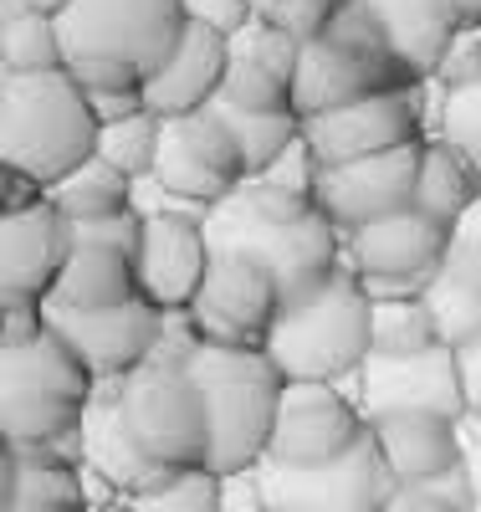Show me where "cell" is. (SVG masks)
<instances>
[{
	"label": "cell",
	"instance_id": "obj_7",
	"mask_svg": "<svg viewBox=\"0 0 481 512\" xmlns=\"http://www.w3.org/2000/svg\"><path fill=\"white\" fill-rule=\"evenodd\" d=\"M190 338H195L190 323H185L180 344H169V333H164V349L144 369L118 379L123 425L159 472L210 466V410H205V395H200V379L185 364Z\"/></svg>",
	"mask_w": 481,
	"mask_h": 512
},
{
	"label": "cell",
	"instance_id": "obj_37",
	"mask_svg": "<svg viewBox=\"0 0 481 512\" xmlns=\"http://www.w3.org/2000/svg\"><path fill=\"white\" fill-rule=\"evenodd\" d=\"M435 82H446V93H456V88H481V26H461V31H456L441 72H435Z\"/></svg>",
	"mask_w": 481,
	"mask_h": 512
},
{
	"label": "cell",
	"instance_id": "obj_26",
	"mask_svg": "<svg viewBox=\"0 0 481 512\" xmlns=\"http://www.w3.org/2000/svg\"><path fill=\"white\" fill-rule=\"evenodd\" d=\"M481 200V175L476 164L451 144V139H425V164H420V195L415 205L425 210L430 221H441L456 231V221L466 216V210Z\"/></svg>",
	"mask_w": 481,
	"mask_h": 512
},
{
	"label": "cell",
	"instance_id": "obj_28",
	"mask_svg": "<svg viewBox=\"0 0 481 512\" xmlns=\"http://www.w3.org/2000/svg\"><path fill=\"white\" fill-rule=\"evenodd\" d=\"M0 62H6V77L67 67L57 21H52V16H36V11H26V6H16V0H6V26H0Z\"/></svg>",
	"mask_w": 481,
	"mask_h": 512
},
{
	"label": "cell",
	"instance_id": "obj_29",
	"mask_svg": "<svg viewBox=\"0 0 481 512\" xmlns=\"http://www.w3.org/2000/svg\"><path fill=\"white\" fill-rule=\"evenodd\" d=\"M215 108H221V118L231 123V134L241 144L246 180L267 175L292 144H302V113L297 108H282V113H246V108H231V103H215Z\"/></svg>",
	"mask_w": 481,
	"mask_h": 512
},
{
	"label": "cell",
	"instance_id": "obj_15",
	"mask_svg": "<svg viewBox=\"0 0 481 512\" xmlns=\"http://www.w3.org/2000/svg\"><path fill=\"white\" fill-rule=\"evenodd\" d=\"M77 246V226L52 195L0 221V303H52L57 277Z\"/></svg>",
	"mask_w": 481,
	"mask_h": 512
},
{
	"label": "cell",
	"instance_id": "obj_13",
	"mask_svg": "<svg viewBox=\"0 0 481 512\" xmlns=\"http://www.w3.org/2000/svg\"><path fill=\"white\" fill-rule=\"evenodd\" d=\"M47 323L72 344V354L103 379H128L134 369H144L159 349L169 318L149 303V297H134L123 308H103V313H77V308H52L47 303Z\"/></svg>",
	"mask_w": 481,
	"mask_h": 512
},
{
	"label": "cell",
	"instance_id": "obj_20",
	"mask_svg": "<svg viewBox=\"0 0 481 512\" xmlns=\"http://www.w3.org/2000/svg\"><path fill=\"white\" fill-rule=\"evenodd\" d=\"M302 41L272 31V26H251L231 41V67H226V88L215 103H231L246 113H282L292 108V77H297Z\"/></svg>",
	"mask_w": 481,
	"mask_h": 512
},
{
	"label": "cell",
	"instance_id": "obj_27",
	"mask_svg": "<svg viewBox=\"0 0 481 512\" xmlns=\"http://www.w3.org/2000/svg\"><path fill=\"white\" fill-rule=\"evenodd\" d=\"M52 205L72 226L113 221V216H128V210H134V180L118 175V169L103 164V159H87L62 185H52Z\"/></svg>",
	"mask_w": 481,
	"mask_h": 512
},
{
	"label": "cell",
	"instance_id": "obj_38",
	"mask_svg": "<svg viewBox=\"0 0 481 512\" xmlns=\"http://www.w3.org/2000/svg\"><path fill=\"white\" fill-rule=\"evenodd\" d=\"M47 328V303H0V349H26Z\"/></svg>",
	"mask_w": 481,
	"mask_h": 512
},
{
	"label": "cell",
	"instance_id": "obj_46",
	"mask_svg": "<svg viewBox=\"0 0 481 512\" xmlns=\"http://www.w3.org/2000/svg\"><path fill=\"white\" fill-rule=\"evenodd\" d=\"M93 512H139V507H134V502H128V497H123V502H98Z\"/></svg>",
	"mask_w": 481,
	"mask_h": 512
},
{
	"label": "cell",
	"instance_id": "obj_34",
	"mask_svg": "<svg viewBox=\"0 0 481 512\" xmlns=\"http://www.w3.org/2000/svg\"><path fill=\"white\" fill-rule=\"evenodd\" d=\"M384 512H481L471 497L466 472L435 477V482H400L395 497L384 502Z\"/></svg>",
	"mask_w": 481,
	"mask_h": 512
},
{
	"label": "cell",
	"instance_id": "obj_11",
	"mask_svg": "<svg viewBox=\"0 0 481 512\" xmlns=\"http://www.w3.org/2000/svg\"><path fill=\"white\" fill-rule=\"evenodd\" d=\"M210 231L205 216H190L180 205H164L144 216L139 236V297L164 313V318H185L195 308V297L210 272Z\"/></svg>",
	"mask_w": 481,
	"mask_h": 512
},
{
	"label": "cell",
	"instance_id": "obj_39",
	"mask_svg": "<svg viewBox=\"0 0 481 512\" xmlns=\"http://www.w3.org/2000/svg\"><path fill=\"white\" fill-rule=\"evenodd\" d=\"M87 103H93L98 123H123V118H139V113H149L144 88H98V93H87Z\"/></svg>",
	"mask_w": 481,
	"mask_h": 512
},
{
	"label": "cell",
	"instance_id": "obj_32",
	"mask_svg": "<svg viewBox=\"0 0 481 512\" xmlns=\"http://www.w3.org/2000/svg\"><path fill=\"white\" fill-rule=\"evenodd\" d=\"M231 477L210 472V466H185V472H169L154 492L144 497H128L139 512H221V487Z\"/></svg>",
	"mask_w": 481,
	"mask_h": 512
},
{
	"label": "cell",
	"instance_id": "obj_24",
	"mask_svg": "<svg viewBox=\"0 0 481 512\" xmlns=\"http://www.w3.org/2000/svg\"><path fill=\"white\" fill-rule=\"evenodd\" d=\"M139 251H128L118 241H93L77 236L67 267L57 277L52 308H77V313H103V308H123L139 297Z\"/></svg>",
	"mask_w": 481,
	"mask_h": 512
},
{
	"label": "cell",
	"instance_id": "obj_9",
	"mask_svg": "<svg viewBox=\"0 0 481 512\" xmlns=\"http://www.w3.org/2000/svg\"><path fill=\"white\" fill-rule=\"evenodd\" d=\"M282 313V287L277 277L251 262L241 251H215L205 287L195 297V308L185 313L190 333L205 344H226V349H261L267 333Z\"/></svg>",
	"mask_w": 481,
	"mask_h": 512
},
{
	"label": "cell",
	"instance_id": "obj_33",
	"mask_svg": "<svg viewBox=\"0 0 481 512\" xmlns=\"http://www.w3.org/2000/svg\"><path fill=\"white\" fill-rule=\"evenodd\" d=\"M333 16H338V0H256V21L302 41V47H308V41H323Z\"/></svg>",
	"mask_w": 481,
	"mask_h": 512
},
{
	"label": "cell",
	"instance_id": "obj_2",
	"mask_svg": "<svg viewBox=\"0 0 481 512\" xmlns=\"http://www.w3.org/2000/svg\"><path fill=\"white\" fill-rule=\"evenodd\" d=\"M67 72L87 93L144 88L185 41V0H72L57 21Z\"/></svg>",
	"mask_w": 481,
	"mask_h": 512
},
{
	"label": "cell",
	"instance_id": "obj_19",
	"mask_svg": "<svg viewBox=\"0 0 481 512\" xmlns=\"http://www.w3.org/2000/svg\"><path fill=\"white\" fill-rule=\"evenodd\" d=\"M226 67H231V41L215 36L205 26H190L185 41L174 47V57L144 82V103L154 118H190L205 113L226 88Z\"/></svg>",
	"mask_w": 481,
	"mask_h": 512
},
{
	"label": "cell",
	"instance_id": "obj_42",
	"mask_svg": "<svg viewBox=\"0 0 481 512\" xmlns=\"http://www.w3.org/2000/svg\"><path fill=\"white\" fill-rule=\"evenodd\" d=\"M461 472H466V482H471V497H476V507H481V420H471V436L461 431Z\"/></svg>",
	"mask_w": 481,
	"mask_h": 512
},
{
	"label": "cell",
	"instance_id": "obj_25",
	"mask_svg": "<svg viewBox=\"0 0 481 512\" xmlns=\"http://www.w3.org/2000/svg\"><path fill=\"white\" fill-rule=\"evenodd\" d=\"M154 185L169 195V200H185V205H205V216L221 200H231L241 185L231 175H221L200 149L195 139L185 134V123L180 118H169L164 123V149H159V164H154Z\"/></svg>",
	"mask_w": 481,
	"mask_h": 512
},
{
	"label": "cell",
	"instance_id": "obj_47",
	"mask_svg": "<svg viewBox=\"0 0 481 512\" xmlns=\"http://www.w3.org/2000/svg\"><path fill=\"white\" fill-rule=\"evenodd\" d=\"M256 512H261V507H256Z\"/></svg>",
	"mask_w": 481,
	"mask_h": 512
},
{
	"label": "cell",
	"instance_id": "obj_43",
	"mask_svg": "<svg viewBox=\"0 0 481 512\" xmlns=\"http://www.w3.org/2000/svg\"><path fill=\"white\" fill-rule=\"evenodd\" d=\"M451 236H456V241H466L471 251H481V200H476V205L466 210V216L456 221V231H451Z\"/></svg>",
	"mask_w": 481,
	"mask_h": 512
},
{
	"label": "cell",
	"instance_id": "obj_8",
	"mask_svg": "<svg viewBox=\"0 0 481 512\" xmlns=\"http://www.w3.org/2000/svg\"><path fill=\"white\" fill-rule=\"evenodd\" d=\"M395 472L374 441V431L359 436L338 461L323 466H256V507L261 512H384L395 497Z\"/></svg>",
	"mask_w": 481,
	"mask_h": 512
},
{
	"label": "cell",
	"instance_id": "obj_45",
	"mask_svg": "<svg viewBox=\"0 0 481 512\" xmlns=\"http://www.w3.org/2000/svg\"><path fill=\"white\" fill-rule=\"evenodd\" d=\"M451 6H456L461 26H481V0H451Z\"/></svg>",
	"mask_w": 481,
	"mask_h": 512
},
{
	"label": "cell",
	"instance_id": "obj_4",
	"mask_svg": "<svg viewBox=\"0 0 481 512\" xmlns=\"http://www.w3.org/2000/svg\"><path fill=\"white\" fill-rule=\"evenodd\" d=\"M185 364L200 379V395L210 410V472L221 477L256 472L272 451L277 410L287 395L282 369L267 359V349H226L205 344V338H190Z\"/></svg>",
	"mask_w": 481,
	"mask_h": 512
},
{
	"label": "cell",
	"instance_id": "obj_40",
	"mask_svg": "<svg viewBox=\"0 0 481 512\" xmlns=\"http://www.w3.org/2000/svg\"><path fill=\"white\" fill-rule=\"evenodd\" d=\"M456 369H461V395H466V420H481V338L466 349H456Z\"/></svg>",
	"mask_w": 481,
	"mask_h": 512
},
{
	"label": "cell",
	"instance_id": "obj_5",
	"mask_svg": "<svg viewBox=\"0 0 481 512\" xmlns=\"http://www.w3.org/2000/svg\"><path fill=\"white\" fill-rule=\"evenodd\" d=\"M369 313L374 303L364 282L354 277V267H343L313 292L282 303L261 349L287 384H338L343 374H359L374 354Z\"/></svg>",
	"mask_w": 481,
	"mask_h": 512
},
{
	"label": "cell",
	"instance_id": "obj_18",
	"mask_svg": "<svg viewBox=\"0 0 481 512\" xmlns=\"http://www.w3.org/2000/svg\"><path fill=\"white\" fill-rule=\"evenodd\" d=\"M389 88H415V82L384 62H369L359 52L338 47V41H308L297 57V77H292V108L302 118H323L333 108H348L359 98L389 93Z\"/></svg>",
	"mask_w": 481,
	"mask_h": 512
},
{
	"label": "cell",
	"instance_id": "obj_36",
	"mask_svg": "<svg viewBox=\"0 0 481 512\" xmlns=\"http://www.w3.org/2000/svg\"><path fill=\"white\" fill-rule=\"evenodd\" d=\"M185 21L236 41L241 31L256 26V0H185Z\"/></svg>",
	"mask_w": 481,
	"mask_h": 512
},
{
	"label": "cell",
	"instance_id": "obj_6",
	"mask_svg": "<svg viewBox=\"0 0 481 512\" xmlns=\"http://www.w3.org/2000/svg\"><path fill=\"white\" fill-rule=\"evenodd\" d=\"M98 400V374L47 328L26 349H0V436L6 446H77Z\"/></svg>",
	"mask_w": 481,
	"mask_h": 512
},
{
	"label": "cell",
	"instance_id": "obj_3",
	"mask_svg": "<svg viewBox=\"0 0 481 512\" xmlns=\"http://www.w3.org/2000/svg\"><path fill=\"white\" fill-rule=\"evenodd\" d=\"M98 113L67 72H26L0 82V159L52 195L72 169L98 159Z\"/></svg>",
	"mask_w": 481,
	"mask_h": 512
},
{
	"label": "cell",
	"instance_id": "obj_14",
	"mask_svg": "<svg viewBox=\"0 0 481 512\" xmlns=\"http://www.w3.org/2000/svg\"><path fill=\"white\" fill-rule=\"evenodd\" d=\"M446 246L451 226L430 221L420 205L343 236L348 267L364 287H430V277L446 262Z\"/></svg>",
	"mask_w": 481,
	"mask_h": 512
},
{
	"label": "cell",
	"instance_id": "obj_22",
	"mask_svg": "<svg viewBox=\"0 0 481 512\" xmlns=\"http://www.w3.org/2000/svg\"><path fill=\"white\" fill-rule=\"evenodd\" d=\"M77 446H82V466H93V472L123 497H144V492H154L169 477L134 446V436H128L123 405H118V379L98 384V400H93V410H87V420H82Z\"/></svg>",
	"mask_w": 481,
	"mask_h": 512
},
{
	"label": "cell",
	"instance_id": "obj_1",
	"mask_svg": "<svg viewBox=\"0 0 481 512\" xmlns=\"http://www.w3.org/2000/svg\"><path fill=\"white\" fill-rule=\"evenodd\" d=\"M205 231L210 251H241L267 267L282 287V303L348 267L343 231L323 216V205L313 195H292L261 180H246L231 200L215 205L205 216Z\"/></svg>",
	"mask_w": 481,
	"mask_h": 512
},
{
	"label": "cell",
	"instance_id": "obj_21",
	"mask_svg": "<svg viewBox=\"0 0 481 512\" xmlns=\"http://www.w3.org/2000/svg\"><path fill=\"white\" fill-rule=\"evenodd\" d=\"M369 431L389 461L395 482H435L461 472V420L435 415V410H389L374 415Z\"/></svg>",
	"mask_w": 481,
	"mask_h": 512
},
{
	"label": "cell",
	"instance_id": "obj_41",
	"mask_svg": "<svg viewBox=\"0 0 481 512\" xmlns=\"http://www.w3.org/2000/svg\"><path fill=\"white\" fill-rule=\"evenodd\" d=\"M0 195H6V216H16V210H31L47 200V190H41L36 180L16 175V169H6V180H0Z\"/></svg>",
	"mask_w": 481,
	"mask_h": 512
},
{
	"label": "cell",
	"instance_id": "obj_44",
	"mask_svg": "<svg viewBox=\"0 0 481 512\" xmlns=\"http://www.w3.org/2000/svg\"><path fill=\"white\" fill-rule=\"evenodd\" d=\"M16 6H26V11H36V16H52V21H62V16L72 11V0H16Z\"/></svg>",
	"mask_w": 481,
	"mask_h": 512
},
{
	"label": "cell",
	"instance_id": "obj_31",
	"mask_svg": "<svg viewBox=\"0 0 481 512\" xmlns=\"http://www.w3.org/2000/svg\"><path fill=\"white\" fill-rule=\"evenodd\" d=\"M164 149V118L139 113V118H123V123H103L98 128V159L113 164L118 175L128 180H154V164Z\"/></svg>",
	"mask_w": 481,
	"mask_h": 512
},
{
	"label": "cell",
	"instance_id": "obj_23",
	"mask_svg": "<svg viewBox=\"0 0 481 512\" xmlns=\"http://www.w3.org/2000/svg\"><path fill=\"white\" fill-rule=\"evenodd\" d=\"M359 6L374 16V26L384 31L395 62L415 82H430L435 72H441L451 41L461 31L451 0H359Z\"/></svg>",
	"mask_w": 481,
	"mask_h": 512
},
{
	"label": "cell",
	"instance_id": "obj_12",
	"mask_svg": "<svg viewBox=\"0 0 481 512\" xmlns=\"http://www.w3.org/2000/svg\"><path fill=\"white\" fill-rule=\"evenodd\" d=\"M420 164H425V139L389 149V154H369L354 164H333L318 175V205L323 216L348 236L359 226H374L384 216H400L420 195Z\"/></svg>",
	"mask_w": 481,
	"mask_h": 512
},
{
	"label": "cell",
	"instance_id": "obj_17",
	"mask_svg": "<svg viewBox=\"0 0 481 512\" xmlns=\"http://www.w3.org/2000/svg\"><path fill=\"white\" fill-rule=\"evenodd\" d=\"M364 379V415H389V410H435L466 420V395H461V369H456V349L435 344L425 354L410 359H374L359 369Z\"/></svg>",
	"mask_w": 481,
	"mask_h": 512
},
{
	"label": "cell",
	"instance_id": "obj_16",
	"mask_svg": "<svg viewBox=\"0 0 481 512\" xmlns=\"http://www.w3.org/2000/svg\"><path fill=\"white\" fill-rule=\"evenodd\" d=\"M369 415L348 405L333 384H287L277 431H272V466H323L338 461L348 446H359Z\"/></svg>",
	"mask_w": 481,
	"mask_h": 512
},
{
	"label": "cell",
	"instance_id": "obj_10",
	"mask_svg": "<svg viewBox=\"0 0 481 512\" xmlns=\"http://www.w3.org/2000/svg\"><path fill=\"white\" fill-rule=\"evenodd\" d=\"M420 88H389L374 98H359L348 108H333L323 118H302V144L313 149V159L323 169L333 164H354L369 154H389V149H405L425 139V103Z\"/></svg>",
	"mask_w": 481,
	"mask_h": 512
},
{
	"label": "cell",
	"instance_id": "obj_35",
	"mask_svg": "<svg viewBox=\"0 0 481 512\" xmlns=\"http://www.w3.org/2000/svg\"><path fill=\"white\" fill-rule=\"evenodd\" d=\"M441 139H451L481 175V88H456L441 103Z\"/></svg>",
	"mask_w": 481,
	"mask_h": 512
},
{
	"label": "cell",
	"instance_id": "obj_30",
	"mask_svg": "<svg viewBox=\"0 0 481 512\" xmlns=\"http://www.w3.org/2000/svg\"><path fill=\"white\" fill-rule=\"evenodd\" d=\"M369 333H374V359H410L441 344L435 318L425 308V297H395V303H374L369 313Z\"/></svg>",
	"mask_w": 481,
	"mask_h": 512
}]
</instances>
